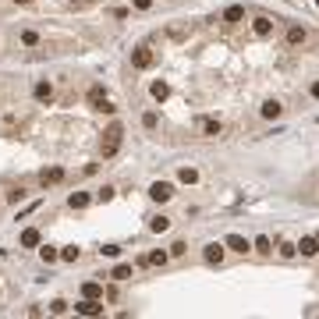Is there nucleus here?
I'll return each mask as SVG.
<instances>
[{"label": "nucleus", "instance_id": "nucleus-1", "mask_svg": "<svg viewBox=\"0 0 319 319\" xmlns=\"http://www.w3.org/2000/svg\"><path fill=\"white\" fill-rule=\"evenodd\" d=\"M121 142H124V124L121 121H114L106 132H103V142H100V156L103 160H110V156H117V149H121Z\"/></svg>", "mask_w": 319, "mask_h": 319}, {"label": "nucleus", "instance_id": "nucleus-2", "mask_svg": "<svg viewBox=\"0 0 319 319\" xmlns=\"http://www.w3.org/2000/svg\"><path fill=\"white\" fill-rule=\"evenodd\" d=\"M149 198L152 202H167V198H174V184L170 181H152L149 184Z\"/></svg>", "mask_w": 319, "mask_h": 319}, {"label": "nucleus", "instance_id": "nucleus-3", "mask_svg": "<svg viewBox=\"0 0 319 319\" xmlns=\"http://www.w3.org/2000/svg\"><path fill=\"white\" fill-rule=\"evenodd\" d=\"M156 64V54L149 50V46H138L135 54H132V68H138V71H149Z\"/></svg>", "mask_w": 319, "mask_h": 319}, {"label": "nucleus", "instance_id": "nucleus-4", "mask_svg": "<svg viewBox=\"0 0 319 319\" xmlns=\"http://www.w3.org/2000/svg\"><path fill=\"white\" fill-rule=\"evenodd\" d=\"M32 96H36V103H54V82L39 78V82L32 86Z\"/></svg>", "mask_w": 319, "mask_h": 319}, {"label": "nucleus", "instance_id": "nucleus-5", "mask_svg": "<svg viewBox=\"0 0 319 319\" xmlns=\"http://www.w3.org/2000/svg\"><path fill=\"white\" fill-rule=\"evenodd\" d=\"M224 256H227V245H224V242L206 245V262H210V266H220V262H224Z\"/></svg>", "mask_w": 319, "mask_h": 319}, {"label": "nucleus", "instance_id": "nucleus-6", "mask_svg": "<svg viewBox=\"0 0 319 319\" xmlns=\"http://www.w3.org/2000/svg\"><path fill=\"white\" fill-rule=\"evenodd\" d=\"M74 308L82 312V316H103V302H100V298H82Z\"/></svg>", "mask_w": 319, "mask_h": 319}, {"label": "nucleus", "instance_id": "nucleus-7", "mask_svg": "<svg viewBox=\"0 0 319 319\" xmlns=\"http://www.w3.org/2000/svg\"><path fill=\"white\" fill-rule=\"evenodd\" d=\"M252 32H256L259 39H266V36H273V22H270L266 14H256V18H252Z\"/></svg>", "mask_w": 319, "mask_h": 319}, {"label": "nucleus", "instance_id": "nucleus-8", "mask_svg": "<svg viewBox=\"0 0 319 319\" xmlns=\"http://www.w3.org/2000/svg\"><path fill=\"white\" fill-rule=\"evenodd\" d=\"M198 132H202L206 138H216V135L224 132V124H220V121H213V117H202V121H198Z\"/></svg>", "mask_w": 319, "mask_h": 319}, {"label": "nucleus", "instance_id": "nucleus-9", "mask_svg": "<svg viewBox=\"0 0 319 319\" xmlns=\"http://www.w3.org/2000/svg\"><path fill=\"white\" fill-rule=\"evenodd\" d=\"M57 181H64V167H50V170L39 174V184H43V188H50V184H57Z\"/></svg>", "mask_w": 319, "mask_h": 319}, {"label": "nucleus", "instance_id": "nucleus-10", "mask_svg": "<svg viewBox=\"0 0 319 319\" xmlns=\"http://www.w3.org/2000/svg\"><path fill=\"white\" fill-rule=\"evenodd\" d=\"M305 36H308V32H305V25H298V22H294V25H288V43H291V46H302V43H305Z\"/></svg>", "mask_w": 319, "mask_h": 319}, {"label": "nucleus", "instance_id": "nucleus-11", "mask_svg": "<svg viewBox=\"0 0 319 319\" xmlns=\"http://www.w3.org/2000/svg\"><path fill=\"white\" fill-rule=\"evenodd\" d=\"M224 245H227L230 252H242V256H245V252L252 248V245L245 242V238H242V234H227V242H224Z\"/></svg>", "mask_w": 319, "mask_h": 319}, {"label": "nucleus", "instance_id": "nucleus-12", "mask_svg": "<svg viewBox=\"0 0 319 319\" xmlns=\"http://www.w3.org/2000/svg\"><path fill=\"white\" fill-rule=\"evenodd\" d=\"M18 43H22V46H39V43H43V36H39L36 28H22V32H18Z\"/></svg>", "mask_w": 319, "mask_h": 319}, {"label": "nucleus", "instance_id": "nucleus-13", "mask_svg": "<svg viewBox=\"0 0 319 319\" xmlns=\"http://www.w3.org/2000/svg\"><path fill=\"white\" fill-rule=\"evenodd\" d=\"M259 114L266 117V121H276V117H280V114H284V106H280V103H276V100H266Z\"/></svg>", "mask_w": 319, "mask_h": 319}, {"label": "nucleus", "instance_id": "nucleus-14", "mask_svg": "<svg viewBox=\"0 0 319 319\" xmlns=\"http://www.w3.org/2000/svg\"><path fill=\"white\" fill-rule=\"evenodd\" d=\"M39 242H43V238H39V230H36V227L22 230V248H39Z\"/></svg>", "mask_w": 319, "mask_h": 319}, {"label": "nucleus", "instance_id": "nucleus-15", "mask_svg": "<svg viewBox=\"0 0 319 319\" xmlns=\"http://www.w3.org/2000/svg\"><path fill=\"white\" fill-rule=\"evenodd\" d=\"M89 202H92V195H89V192H74V195L68 198V206H71V210H86Z\"/></svg>", "mask_w": 319, "mask_h": 319}, {"label": "nucleus", "instance_id": "nucleus-16", "mask_svg": "<svg viewBox=\"0 0 319 319\" xmlns=\"http://www.w3.org/2000/svg\"><path fill=\"white\" fill-rule=\"evenodd\" d=\"M298 252H302L305 259H312V256L319 252V242H316V238H302V242H298Z\"/></svg>", "mask_w": 319, "mask_h": 319}, {"label": "nucleus", "instance_id": "nucleus-17", "mask_svg": "<svg viewBox=\"0 0 319 319\" xmlns=\"http://www.w3.org/2000/svg\"><path fill=\"white\" fill-rule=\"evenodd\" d=\"M82 298H103V284L100 280H86L82 284Z\"/></svg>", "mask_w": 319, "mask_h": 319}, {"label": "nucleus", "instance_id": "nucleus-18", "mask_svg": "<svg viewBox=\"0 0 319 319\" xmlns=\"http://www.w3.org/2000/svg\"><path fill=\"white\" fill-rule=\"evenodd\" d=\"M224 22H227V25L245 22V8H238V4H234V8H227V11H224Z\"/></svg>", "mask_w": 319, "mask_h": 319}, {"label": "nucleus", "instance_id": "nucleus-19", "mask_svg": "<svg viewBox=\"0 0 319 319\" xmlns=\"http://www.w3.org/2000/svg\"><path fill=\"white\" fill-rule=\"evenodd\" d=\"M149 92H152V100H167V96H170V86H167V82H160V78H156V82L149 86Z\"/></svg>", "mask_w": 319, "mask_h": 319}, {"label": "nucleus", "instance_id": "nucleus-20", "mask_svg": "<svg viewBox=\"0 0 319 319\" xmlns=\"http://www.w3.org/2000/svg\"><path fill=\"white\" fill-rule=\"evenodd\" d=\"M149 230H152V234L170 230V216H152V220H149Z\"/></svg>", "mask_w": 319, "mask_h": 319}, {"label": "nucleus", "instance_id": "nucleus-21", "mask_svg": "<svg viewBox=\"0 0 319 319\" xmlns=\"http://www.w3.org/2000/svg\"><path fill=\"white\" fill-rule=\"evenodd\" d=\"M167 259H170V252H149L142 262H149V266H167Z\"/></svg>", "mask_w": 319, "mask_h": 319}, {"label": "nucleus", "instance_id": "nucleus-22", "mask_svg": "<svg viewBox=\"0 0 319 319\" xmlns=\"http://www.w3.org/2000/svg\"><path fill=\"white\" fill-rule=\"evenodd\" d=\"M178 178H181V184H195V181H198V170H195V167H181Z\"/></svg>", "mask_w": 319, "mask_h": 319}, {"label": "nucleus", "instance_id": "nucleus-23", "mask_svg": "<svg viewBox=\"0 0 319 319\" xmlns=\"http://www.w3.org/2000/svg\"><path fill=\"white\" fill-rule=\"evenodd\" d=\"M39 259H43V262H57V259H60V252H57V248H50V245H39Z\"/></svg>", "mask_w": 319, "mask_h": 319}, {"label": "nucleus", "instance_id": "nucleus-24", "mask_svg": "<svg viewBox=\"0 0 319 319\" xmlns=\"http://www.w3.org/2000/svg\"><path fill=\"white\" fill-rule=\"evenodd\" d=\"M25 195H28V188H25V184H18V188H11V192H8V202H22Z\"/></svg>", "mask_w": 319, "mask_h": 319}, {"label": "nucleus", "instance_id": "nucleus-25", "mask_svg": "<svg viewBox=\"0 0 319 319\" xmlns=\"http://www.w3.org/2000/svg\"><path fill=\"white\" fill-rule=\"evenodd\" d=\"M0 124H4V128H14V124H18V114H14V110H4V114H0Z\"/></svg>", "mask_w": 319, "mask_h": 319}, {"label": "nucleus", "instance_id": "nucleus-26", "mask_svg": "<svg viewBox=\"0 0 319 319\" xmlns=\"http://www.w3.org/2000/svg\"><path fill=\"white\" fill-rule=\"evenodd\" d=\"M114 192H117L114 184H103V188L96 192V198H100V202H110V198H114Z\"/></svg>", "mask_w": 319, "mask_h": 319}, {"label": "nucleus", "instance_id": "nucleus-27", "mask_svg": "<svg viewBox=\"0 0 319 319\" xmlns=\"http://www.w3.org/2000/svg\"><path fill=\"white\" fill-rule=\"evenodd\" d=\"M110 276H114V280H128V276H132V266H124V262H121V266H117Z\"/></svg>", "mask_w": 319, "mask_h": 319}, {"label": "nucleus", "instance_id": "nucleus-28", "mask_svg": "<svg viewBox=\"0 0 319 319\" xmlns=\"http://www.w3.org/2000/svg\"><path fill=\"white\" fill-rule=\"evenodd\" d=\"M280 256H284V259H294V256H298V245L284 242V245H280Z\"/></svg>", "mask_w": 319, "mask_h": 319}, {"label": "nucleus", "instance_id": "nucleus-29", "mask_svg": "<svg viewBox=\"0 0 319 319\" xmlns=\"http://www.w3.org/2000/svg\"><path fill=\"white\" fill-rule=\"evenodd\" d=\"M142 124H146V128H149V132H156V124H160V117H156V114H152V110H149V114H146V117H142Z\"/></svg>", "mask_w": 319, "mask_h": 319}, {"label": "nucleus", "instance_id": "nucleus-30", "mask_svg": "<svg viewBox=\"0 0 319 319\" xmlns=\"http://www.w3.org/2000/svg\"><path fill=\"white\" fill-rule=\"evenodd\" d=\"M256 252H262V256L273 252V248H270V238H256Z\"/></svg>", "mask_w": 319, "mask_h": 319}, {"label": "nucleus", "instance_id": "nucleus-31", "mask_svg": "<svg viewBox=\"0 0 319 319\" xmlns=\"http://www.w3.org/2000/svg\"><path fill=\"white\" fill-rule=\"evenodd\" d=\"M78 256H82V248H64V252H60V259H64V262H74Z\"/></svg>", "mask_w": 319, "mask_h": 319}, {"label": "nucleus", "instance_id": "nucleus-32", "mask_svg": "<svg viewBox=\"0 0 319 319\" xmlns=\"http://www.w3.org/2000/svg\"><path fill=\"white\" fill-rule=\"evenodd\" d=\"M50 312H54V316H64V312H68V302H60V298H57V302L50 305Z\"/></svg>", "mask_w": 319, "mask_h": 319}, {"label": "nucleus", "instance_id": "nucleus-33", "mask_svg": "<svg viewBox=\"0 0 319 319\" xmlns=\"http://www.w3.org/2000/svg\"><path fill=\"white\" fill-rule=\"evenodd\" d=\"M184 252H188L184 242H174V245H170V256H184Z\"/></svg>", "mask_w": 319, "mask_h": 319}, {"label": "nucleus", "instance_id": "nucleus-34", "mask_svg": "<svg viewBox=\"0 0 319 319\" xmlns=\"http://www.w3.org/2000/svg\"><path fill=\"white\" fill-rule=\"evenodd\" d=\"M132 8H135V11H149V8H152V0H132Z\"/></svg>", "mask_w": 319, "mask_h": 319}, {"label": "nucleus", "instance_id": "nucleus-35", "mask_svg": "<svg viewBox=\"0 0 319 319\" xmlns=\"http://www.w3.org/2000/svg\"><path fill=\"white\" fill-rule=\"evenodd\" d=\"M308 92H312V100H319V82H312V86H308Z\"/></svg>", "mask_w": 319, "mask_h": 319}, {"label": "nucleus", "instance_id": "nucleus-36", "mask_svg": "<svg viewBox=\"0 0 319 319\" xmlns=\"http://www.w3.org/2000/svg\"><path fill=\"white\" fill-rule=\"evenodd\" d=\"M14 4H18V8H28V4H32V0H14Z\"/></svg>", "mask_w": 319, "mask_h": 319}]
</instances>
